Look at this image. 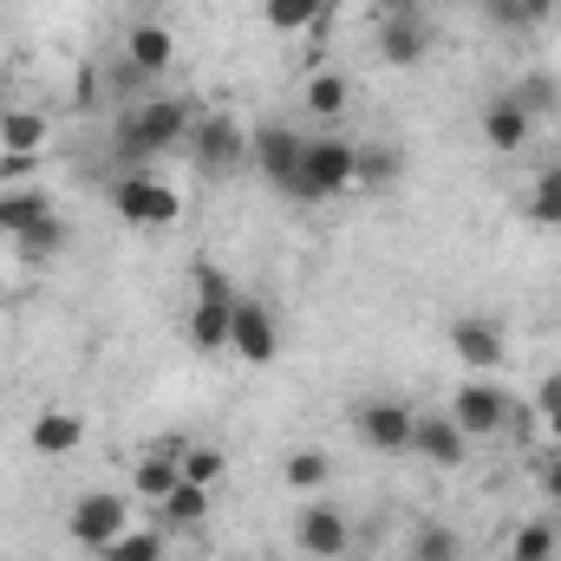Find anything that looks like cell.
I'll return each instance as SVG.
<instances>
[{"label": "cell", "mask_w": 561, "mask_h": 561, "mask_svg": "<svg viewBox=\"0 0 561 561\" xmlns=\"http://www.w3.org/2000/svg\"><path fill=\"white\" fill-rule=\"evenodd\" d=\"M529 222L536 229H561V163H549L529 190Z\"/></svg>", "instance_id": "obj_24"}, {"label": "cell", "mask_w": 561, "mask_h": 561, "mask_svg": "<svg viewBox=\"0 0 561 561\" xmlns=\"http://www.w3.org/2000/svg\"><path fill=\"white\" fill-rule=\"evenodd\" d=\"M190 125H196V105L157 99V105H144V112H131V118L118 125V150H125L131 163H150V157H163V150H176V144L190 138Z\"/></svg>", "instance_id": "obj_1"}, {"label": "cell", "mask_w": 561, "mask_h": 561, "mask_svg": "<svg viewBox=\"0 0 561 561\" xmlns=\"http://www.w3.org/2000/svg\"><path fill=\"white\" fill-rule=\"evenodd\" d=\"M412 561H463V542H457V529H444V523H424L419 542H412Z\"/></svg>", "instance_id": "obj_29"}, {"label": "cell", "mask_w": 561, "mask_h": 561, "mask_svg": "<svg viewBox=\"0 0 561 561\" xmlns=\"http://www.w3.org/2000/svg\"><path fill=\"white\" fill-rule=\"evenodd\" d=\"M510 99H516V105H523L529 118H542V112H556L561 92H556V79H549V72H536V79H523V85H516Z\"/></svg>", "instance_id": "obj_32"}, {"label": "cell", "mask_w": 561, "mask_h": 561, "mask_svg": "<svg viewBox=\"0 0 561 561\" xmlns=\"http://www.w3.org/2000/svg\"><path fill=\"white\" fill-rule=\"evenodd\" d=\"M333 0H268V26L275 33H300V26H320Z\"/></svg>", "instance_id": "obj_26"}, {"label": "cell", "mask_w": 561, "mask_h": 561, "mask_svg": "<svg viewBox=\"0 0 561 561\" xmlns=\"http://www.w3.org/2000/svg\"><path fill=\"white\" fill-rule=\"evenodd\" d=\"M190 157L209 170V176H229L242 157H249V138H242V125L229 118V112H196V125H190Z\"/></svg>", "instance_id": "obj_6"}, {"label": "cell", "mask_w": 561, "mask_h": 561, "mask_svg": "<svg viewBox=\"0 0 561 561\" xmlns=\"http://www.w3.org/2000/svg\"><path fill=\"white\" fill-rule=\"evenodd\" d=\"M294 549L313 561H340L353 549V523L333 510V503H307L300 510V523H294Z\"/></svg>", "instance_id": "obj_9"}, {"label": "cell", "mask_w": 561, "mask_h": 561, "mask_svg": "<svg viewBox=\"0 0 561 561\" xmlns=\"http://www.w3.org/2000/svg\"><path fill=\"white\" fill-rule=\"evenodd\" d=\"M542 490H549V496L561 503V450L549 457V463H542Z\"/></svg>", "instance_id": "obj_35"}, {"label": "cell", "mask_w": 561, "mask_h": 561, "mask_svg": "<svg viewBox=\"0 0 561 561\" xmlns=\"http://www.w3.org/2000/svg\"><path fill=\"white\" fill-rule=\"evenodd\" d=\"M216 477H222V450H209V444H190V450H183V483H203V490H216Z\"/></svg>", "instance_id": "obj_31"}, {"label": "cell", "mask_w": 561, "mask_h": 561, "mask_svg": "<svg viewBox=\"0 0 561 561\" xmlns=\"http://www.w3.org/2000/svg\"><path fill=\"white\" fill-rule=\"evenodd\" d=\"M249 157L262 163V176L275 183L280 196H294V183H300V157H307V138H300L294 125H262V131L249 138Z\"/></svg>", "instance_id": "obj_8"}, {"label": "cell", "mask_w": 561, "mask_h": 561, "mask_svg": "<svg viewBox=\"0 0 561 561\" xmlns=\"http://www.w3.org/2000/svg\"><path fill=\"white\" fill-rule=\"evenodd\" d=\"M170 66H176V33L157 26V20H138L125 33V72L131 79H150V72H170Z\"/></svg>", "instance_id": "obj_14"}, {"label": "cell", "mask_w": 561, "mask_h": 561, "mask_svg": "<svg viewBox=\"0 0 561 561\" xmlns=\"http://www.w3.org/2000/svg\"><path fill=\"white\" fill-rule=\"evenodd\" d=\"M529 125H536V118H529L516 99H490V105H483V144H490V150H503V157L529 144Z\"/></svg>", "instance_id": "obj_17"}, {"label": "cell", "mask_w": 561, "mask_h": 561, "mask_svg": "<svg viewBox=\"0 0 561 561\" xmlns=\"http://www.w3.org/2000/svg\"><path fill=\"white\" fill-rule=\"evenodd\" d=\"M229 307H236V287L222 268H196V313H190V340L203 346V353H222L229 346Z\"/></svg>", "instance_id": "obj_5"}, {"label": "cell", "mask_w": 561, "mask_h": 561, "mask_svg": "<svg viewBox=\"0 0 561 561\" xmlns=\"http://www.w3.org/2000/svg\"><path fill=\"white\" fill-rule=\"evenodd\" d=\"M112 209H118L131 229H170V222L183 216V196H176L170 183H157L150 170H125V176L112 183Z\"/></svg>", "instance_id": "obj_4"}, {"label": "cell", "mask_w": 561, "mask_h": 561, "mask_svg": "<svg viewBox=\"0 0 561 561\" xmlns=\"http://www.w3.org/2000/svg\"><path fill=\"white\" fill-rule=\"evenodd\" d=\"M483 7H490V0H483Z\"/></svg>", "instance_id": "obj_39"}, {"label": "cell", "mask_w": 561, "mask_h": 561, "mask_svg": "<svg viewBox=\"0 0 561 561\" xmlns=\"http://www.w3.org/2000/svg\"><path fill=\"white\" fill-rule=\"evenodd\" d=\"M157 510H163V529H196V523L209 516V490H203V483H176Z\"/></svg>", "instance_id": "obj_22"}, {"label": "cell", "mask_w": 561, "mask_h": 561, "mask_svg": "<svg viewBox=\"0 0 561 561\" xmlns=\"http://www.w3.org/2000/svg\"><path fill=\"white\" fill-rule=\"evenodd\" d=\"M412 424H419V412H405V405H392V399L359 405V437H366L373 450H386V457L412 450Z\"/></svg>", "instance_id": "obj_15"}, {"label": "cell", "mask_w": 561, "mask_h": 561, "mask_svg": "<svg viewBox=\"0 0 561 561\" xmlns=\"http://www.w3.org/2000/svg\"><path fill=\"white\" fill-rule=\"evenodd\" d=\"M79 437H85V419H79V412H46V419H33V450H39V457H72Z\"/></svg>", "instance_id": "obj_19"}, {"label": "cell", "mask_w": 561, "mask_h": 561, "mask_svg": "<svg viewBox=\"0 0 561 561\" xmlns=\"http://www.w3.org/2000/svg\"><path fill=\"white\" fill-rule=\"evenodd\" d=\"M163 542H170V529H125L105 549V561H163Z\"/></svg>", "instance_id": "obj_27"}, {"label": "cell", "mask_w": 561, "mask_h": 561, "mask_svg": "<svg viewBox=\"0 0 561 561\" xmlns=\"http://www.w3.org/2000/svg\"><path fill=\"white\" fill-rule=\"evenodd\" d=\"M353 170H359V144H346V138H307L294 203H327V196H346V190H353Z\"/></svg>", "instance_id": "obj_2"}, {"label": "cell", "mask_w": 561, "mask_h": 561, "mask_svg": "<svg viewBox=\"0 0 561 561\" xmlns=\"http://www.w3.org/2000/svg\"><path fill=\"white\" fill-rule=\"evenodd\" d=\"M359 7H373V13H399L405 0H359Z\"/></svg>", "instance_id": "obj_36"}, {"label": "cell", "mask_w": 561, "mask_h": 561, "mask_svg": "<svg viewBox=\"0 0 561 561\" xmlns=\"http://www.w3.org/2000/svg\"><path fill=\"white\" fill-rule=\"evenodd\" d=\"M556 529H549V523H523V529H516V549H510V561H561L556 556Z\"/></svg>", "instance_id": "obj_30"}, {"label": "cell", "mask_w": 561, "mask_h": 561, "mask_svg": "<svg viewBox=\"0 0 561 561\" xmlns=\"http://www.w3.org/2000/svg\"><path fill=\"white\" fill-rule=\"evenodd\" d=\"M542 424H549V444H556V450H561V412H549V419H542Z\"/></svg>", "instance_id": "obj_37"}, {"label": "cell", "mask_w": 561, "mask_h": 561, "mask_svg": "<svg viewBox=\"0 0 561 561\" xmlns=\"http://www.w3.org/2000/svg\"><path fill=\"white\" fill-rule=\"evenodd\" d=\"M7 236H20L26 249H59V216L39 190H13L7 196Z\"/></svg>", "instance_id": "obj_12"}, {"label": "cell", "mask_w": 561, "mask_h": 561, "mask_svg": "<svg viewBox=\"0 0 561 561\" xmlns=\"http://www.w3.org/2000/svg\"><path fill=\"white\" fill-rule=\"evenodd\" d=\"M125 529H131V490H85L66 516V536L92 556H105Z\"/></svg>", "instance_id": "obj_3"}, {"label": "cell", "mask_w": 561, "mask_h": 561, "mask_svg": "<svg viewBox=\"0 0 561 561\" xmlns=\"http://www.w3.org/2000/svg\"><path fill=\"white\" fill-rule=\"evenodd\" d=\"M46 144V118L39 112H0V150H39Z\"/></svg>", "instance_id": "obj_25"}, {"label": "cell", "mask_w": 561, "mask_h": 561, "mask_svg": "<svg viewBox=\"0 0 561 561\" xmlns=\"http://www.w3.org/2000/svg\"><path fill=\"white\" fill-rule=\"evenodd\" d=\"M229 353H242L249 366H275L280 359V320L249 294H236V307H229Z\"/></svg>", "instance_id": "obj_7"}, {"label": "cell", "mask_w": 561, "mask_h": 561, "mask_svg": "<svg viewBox=\"0 0 561 561\" xmlns=\"http://www.w3.org/2000/svg\"><path fill=\"white\" fill-rule=\"evenodd\" d=\"M424 53H431V26H424L412 7L379 13V59H386V66H419Z\"/></svg>", "instance_id": "obj_13"}, {"label": "cell", "mask_w": 561, "mask_h": 561, "mask_svg": "<svg viewBox=\"0 0 561 561\" xmlns=\"http://www.w3.org/2000/svg\"><path fill=\"white\" fill-rule=\"evenodd\" d=\"M280 483L313 496V490H327V483H333V457H327V450H294V457L280 463Z\"/></svg>", "instance_id": "obj_21"}, {"label": "cell", "mask_w": 561, "mask_h": 561, "mask_svg": "<svg viewBox=\"0 0 561 561\" xmlns=\"http://www.w3.org/2000/svg\"><path fill=\"white\" fill-rule=\"evenodd\" d=\"M549 13H556V0H490V20L510 26V33H523V26H536Z\"/></svg>", "instance_id": "obj_28"}, {"label": "cell", "mask_w": 561, "mask_h": 561, "mask_svg": "<svg viewBox=\"0 0 561 561\" xmlns=\"http://www.w3.org/2000/svg\"><path fill=\"white\" fill-rule=\"evenodd\" d=\"M39 170V150H0V183H13V190H26V176Z\"/></svg>", "instance_id": "obj_33"}, {"label": "cell", "mask_w": 561, "mask_h": 561, "mask_svg": "<svg viewBox=\"0 0 561 561\" xmlns=\"http://www.w3.org/2000/svg\"><path fill=\"white\" fill-rule=\"evenodd\" d=\"M450 419H457V431H463V437H496V431H510V392H503V386H490V379L457 386Z\"/></svg>", "instance_id": "obj_10"}, {"label": "cell", "mask_w": 561, "mask_h": 561, "mask_svg": "<svg viewBox=\"0 0 561 561\" xmlns=\"http://www.w3.org/2000/svg\"><path fill=\"white\" fill-rule=\"evenodd\" d=\"M176 483H183V463H176V457H163V450H144L138 470H131V496H144V503H163Z\"/></svg>", "instance_id": "obj_18"}, {"label": "cell", "mask_w": 561, "mask_h": 561, "mask_svg": "<svg viewBox=\"0 0 561 561\" xmlns=\"http://www.w3.org/2000/svg\"><path fill=\"white\" fill-rule=\"evenodd\" d=\"M346 99H353L346 72H313V79H307V112H313V118H340Z\"/></svg>", "instance_id": "obj_23"}, {"label": "cell", "mask_w": 561, "mask_h": 561, "mask_svg": "<svg viewBox=\"0 0 561 561\" xmlns=\"http://www.w3.org/2000/svg\"><path fill=\"white\" fill-rule=\"evenodd\" d=\"M0 236H7V196H0Z\"/></svg>", "instance_id": "obj_38"}, {"label": "cell", "mask_w": 561, "mask_h": 561, "mask_svg": "<svg viewBox=\"0 0 561 561\" xmlns=\"http://www.w3.org/2000/svg\"><path fill=\"white\" fill-rule=\"evenodd\" d=\"M536 412H542V419H549V412H561V373H549V379H542V392H536Z\"/></svg>", "instance_id": "obj_34"}, {"label": "cell", "mask_w": 561, "mask_h": 561, "mask_svg": "<svg viewBox=\"0 0 561 561\" xmlns=\"http://www.w3.org/2000/svg\"><path fill=\"white\" fill-rule=\"evenodd\" d=\"M450 353H457L470 373L490 379V373L503 366V327L483 320V313H457V320H450Z\"/></svg>", "instance_id": "obj_11"}, {"label": "cell", "mask_w": 561, "mask_h": 561, "mask_svg": "<svg viewBox=\"0 0 561 561\" xmlns=\"http://www.w3.org/2000/svg\"><path fill=\"white\" fill-rule=\"evenodd\" d=\"M412 450H419V457H431L437 470H457V463L470 457V437H463V431H457V419L444 412V419H419V424H412Z\"/></svg>", "instance_id": "obj_16"}, {"label": "cell", "mask_w": 561, "mask_h": 561, "mask_svg": "<svg viewBox=\"0 0 561 561\" xmlns=\"http://www.w3.org/2000/svg\"><path fill=\"white\" fill-rule=\"evenodd\" d=\"M399 170H405V157L392 144H366L359 150V170H353V190H392Z\"/></svg>", "instance_id": "obj_20"}]
</instances>
